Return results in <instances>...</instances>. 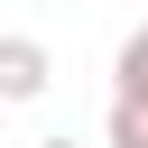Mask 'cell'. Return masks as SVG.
Instances as JSON below:
<instances>
[{"mask_svg":"<svg viewBox=\"0 0 148 148\" xmlns=\"http://www.w3.org/2000/svg\"><path fill=\"white\" fill-rule=\"evenodd\" d=\"M56 83V56L37 46V37H18V28H0V102H37Z\"/></svg>","mask_w":148,"mask_h":148,"instance_id":"1","label":"cell"},{"mask_svg":"<svg viewBox=\"0 0 148 148\" xmlns=\"http://www.w3.org/2000/svg\"><path fill=\"white\" fill-rule=\"evenodd\" d=\"M111 83H120L111 102H139V111H148V28H130V37H120V56H111Z\"/></svg>","mask_w":148,"mask_h":148,"instance_id":"2","label":"cell"},{"mask_svg":"<svg viewBox=\"0 0 148 148\" xmlns=\"http://www.w3.org/2000/svg\"><path fill=\"white\" fill-rule=\"evenodd\" d=\"M37 148H83V139H37Z\"/></svg>","mask_w":148,"mask_h":148,"instance_id":"3","label":"cell"}]
</instances>
